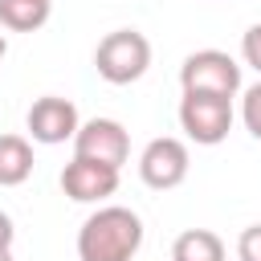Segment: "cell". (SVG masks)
Returning <instances> with one entry per match:
<instances>
[{
    "instance_id": "obj_1",
    "label": "cell",
    "mask_w": 261,
    "mask_h": 261,
    "mask_svg": "<svg viewBox=\"0 0 261 261\" xmlns=\"http://www.w3.org/2000/svg\"><path fill=\"white\" fill-rule=\"evenodd\" d=\"M143 249V220L122 204H102L77 228V261H130Z\"/></svg>"
},
{
    "instance_id": "obj_2",
    "label": "cell",
    "mask_w": 261,
    "mask_h": 261,
    "mask_svg": "<svg viewBox=\"0 0 261 261\" xmlns=\"http://www.w3.org/2000/svg\"><path fill=\"white\" fill-rule=\"evenodd\" d=\"M151 65V41L139 33V29H114L98 41L94 49V69L102 82L110 86H130L147 73Z\"/></svg>"
},
{
    "instance_id": "obj_3",
    "label": "cell",
    "mask_w": 261,
    "mask_h": 261,
    "mask_svg": "<svg viewBox=\"0 0 261 261\" xmlns=\"http://www.w3.org/2000/svg\"><path fill=\"white\" fill-rule=\"evenodd\" d=\"M179 86L184 94H220L237 98L241 94V65L224 49H196L179 65Z\"/></svg>"
},
{
    "instance_id": "obj_4",
    "label": "cell",
    "mask_w": 261,
    "mask_h": 261,
    "mask_svg": "<svg viewBox=\"0 0 261 261\" xmlns=\"http://www.w3.org/2000/svg\"><path fill=\"white\" fill-rule=\"evenodd\" d=\"M179 126L192 143L216 147L232 130V98L220 94H184L179 98Z\"/></svg>"
},
{
    "instance_id": "obj_5",
    "label": "cell",
    "mask_w": 261,
    "mask_h": 261,
    "mask_svg": "<svg viewBox=\"0 0 261 261\" xmlns=\"http://www.w3.org/2000/svg\"><path fill=\"white\" fill-rule=\"evenodd\" d=\"M188 167H192V155H188V143L175 139V135H159L143 147L139 155V179L155 192H171L188 179Z\"/></svg>"
},
{
    "instance_id": "obj_6",
    "label": "cell",
    "mask_w": 261,
    "mask_h": 261,
    "mask_svg": "<svg viewBox=\"0 0 261 261\" xmlns=\"http://www.w3.org/2000/svg\"><path fill=\"white\" fill-rule=\"evenodd\" d=\"M73 155L122 171V163L130 159V135H126V126L118 118H90L73 135Z\"/></svg>"
},
{
    "instance_id": "obj_7",
    "label": "cell",
    "mask_w": 261,
    "mask_h": 261,
    "mask_svg": "<svg viewBox=\"0 0 261 261\" xmlns=\"http://www.w3.org/2000/svg\"><path fill=\"white\" fill-rule=\"evenodd\" d=\"M24 126H29L33 143L57 147V143H65V139L77 135L82 118H77V106H73L69 98H61V94H45V98H37V102L29 106Z\"/></svg>"
},
{
    "instance_id": "obj_8",
    "label": "cell",
    "mask_w": 261,
    "mask_h": 261,
    "mask_svg": "<svg viewBox=\"0 0 261 261\" xmlns=\"http://www.w3.org/2000/svg\"><path fill=\"white\" fill-rule=\"evenodd\" d=\"M61 192L77 204H102L106 196L118 192V171L106 167V163H94V159H69L61 167Z\"/></svg>"
},
{
    "instance_id": "obj_9",
    "label": "cell",
    "mask_w": 261,
    "mask_h": 261,
    "mask_svg": "<svg viewBox=\"0 0 261 261\" xmlns=\"http://www.w3.org/2000/svg\"><path fill=\"white\" fill-rule=\"evenodd\" d=\"M33 175V143L24 135H0V188H20Z\"/></svg>"
},
{
    "instance_id": "obj_10",
    "label": "cell",
    "mask_w": 261,
    "mask_h": 261,
    "mask_svg": "<svg viewBox=\"0 0 261 261\" xmlns=\"http://www.w3.org/2000/svg\"><path fill=\"white\" fill-rule=\"evenodd\" d=\"M171 261H228V249L212 228H184L171 241Z\"/></svg>"
},
{
    "instance_id": "obj_11",
    "label": "cell",
    "mask_w": 261,
    "mask_h": 261,
    "mask_svg": "<svg viewBox=\"0 0 261 261\" xmlns=\"http://www.w3.org/2000/svg\"><path fill=\"white\" fill-rule=\"evenodd\" d=\"M53 0H0V24L12 33H33L49 20Z\"/></svg>"
},
{
    "instance_id": "obj_12",
    "label": "cell",
    "mask_w": 261,
    "mask_h": 261,
    "mask_svg": "<svg viewBox=\"0 0 261 261\" xmlns=\"http://www.w3.org/2000/svg\"><path fill=\"white\" fill-rule=\"evenodd\" d=\"M241 118H245V130H249L253 139H261V82L245 90V98H241Z\"/></svg>"
},
{
    "instance_id": "obj_13",
    "label": "cell",
    "mask_w": 261,
    "mask_h": 261,
    "mask_svg": "<svg viewBox=\"0 0 261 261\" xmlns=\"http://www.w3.org/2000/svg\"><path fill=\"white\" fill-rule=\"evenodd\" d=\"M237 261H261V224L241 228V237H237Z\"/></svg>"
},
{
    "instance_id": "obj_14",
    "label": "cell",
    "mask_w": 261,
    "mask_h": 261,
    "mask_svg": "<svg viewBox=\"0 0 261 261\" xmlns=\"http://www.w3.org/2000/svg\"><path fill=\"white\" fill-rule=\"evenodd\" d=\"M241 57H245V65H253V69L261 73V20L245 29V37H241Z\"/></svg>"
},
{
    "instance_id": "obj_15",
    "label": "cell",
    "mask_w": 261,
    "mask_h": 261,
    "mask_svg": "<svg viewBox=\"0 0 261 261\" xmlns=\"http://www.w3.org/2000/svg\"><path fill=\"white\" fill-rule=\"evenodd\" d=\"M12 237H16L12 216H8V212H0V249H12Z\"/></svg>"
},
{
    "instance_id": "obj_16",
    "label": "cell",
    "mask_w": 261,
    "mask_h": 261,
    "mask_svg": "<svg viewBox=\"0 0 261 261\" xmlns=\"http://www.w3.org/2000/svg\"><path fill=\"white\" fill-rule=\"evenodd\" d=\"M4 53H8V41H4V33H0V61H4Z\"/></svg>"
},
{
    "instance_id": "obj_17",
    "label": "cell",
    "mask_w": 261,
    "mask_h": 261,
    "mask_svg": "<svg viewBox=\"0 0 261 261\" xmlns=\"http://www.w3.org/2000/svg\"><path fill=\"white\" fill-rule=\"evenodd\" d=\"M0 261H12V249H0Z\"/></svg>"
}]
</instances>
